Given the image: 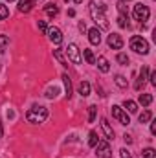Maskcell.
Returning <instances> with one entry per match:
<instances>
[{
  "label": "cell",
  "mask_w": 156,
  "mask_h": 158,
  "mask_svg": "<svg viewBox=\"0 0 156 158\" xmlns=\"http://www.w3.org/2000/svg\"><path fill=\"white\" fill-rule=\"evenodd\" d=\"M117 11H119V13H123V15H129V9H127L125 2H117Z\"/></svg>",
  "instance_id": "obj_32"
},
{
  "label": "cell",
  "mask_w": 156,
  "mask_h": 158,
  "mask_svg": "<svg viewBox=\"0 0 156 158\" xmlns=\"http://www.w3.org/2000/svg\"><path fill=\"white\" fill-rule=\"evenodd\" d=\"M79 30H81V31H84V30H86V26H84V22H79Z\"/></svg>",
  "instance_id": "obj_38"
},
{
  "label": "cell",
  "mask_w": 156,
  "mask_h": 158,
  "mask_svg": "<svg viewBox=\"0 0 156 158\" xmlns=\"http://www.w3.org/2000/svg\"><path fill=\"white\" fill-rule=\"evenodd\" d=\"M119 2H130V0H119Z\"/></svg>",
  "instance_id": "obj_41"
},
{
  "label": "cell",
  "mask_w": 156,
  "mask_h": 158,
  "mask_svg": "<svg viewBox=\"0 0 156 158\" xmlns=\"http://www.w3.org/2000/svg\"><path fill=\"white\" fill-rule=\"evenodd\" d=\"M97 142H99L97 132H96V131H90V134H88V145H90V147H96Z\"/></svg>",
  "instance_id": "obj_24"
},
{
  "label": "cell",
  "mask_w": 156,
  "mask_h": 158,
  "mask_svg": "<svg viewBox=\"0 0 156 158\" xmlns=\"http://www.w3.org/2000/svg\"><path fill=\"white\" fill-rule=\"evenodd\" d=\"M53 57L63 64V66H68V63H66V59L63 57V53H61V50H53Z\"/></svg>",
  "instance_id": "obj_26"
},
{
  "label": "cell",
  "mask_w": 156,
  "mask_h": 158,
  "mask_svg": "<svg viewBox=\"0 0 156 158\" xmlns=\"http://www.w3.org/2000/svg\"><path fill=\"white\" fill-rule=\"evenodd\" d=\"M9 2H13V0H9Z\"/></svg>",
  "instance_id": "obj_43"
},
{
  "label": "cell",
  "mask_w": 156,
  "mask_h": 158,
  "mask_svg": "<svg viewBox=\"0 0 156 158\" xmlns=\"http://www.w3.org/2000/svg\"><path fill=\"white\" fill-rule=\"evenodd\" d=\"M116 85L119 88H127V79L123 77V76H116Z\"/></svg>",
  "instance_id": "obj_31"
},
{
  "label": "cell",
  "mask_w": 156,
  "mask_h": 158,
  "mask_svg": "<svg viewBox=\"0 0 156 158\" xmlns=\"http://www.w3.org/2000/svg\"><path fill=\"white\" fill-rule=\"evenodd\" d=\"M39 30L42 33H46V30H48V26H46V22L44 20H39Z\"/></svg>",
  "instance_id": "obj_33"
},
{
  "label": "cell",
  "mask_w": 156,
  "mask_h": 158,
  "mask_svg": "<svg viewBox=\"0 0 156 158\" xmlns=\"http://www.w3.org/2000/svg\"><path fill=\"white\" fill-rule=\"evenodd\" d=\"M96 64H97V68H99L103 74H109V72H110V63L107 61V57H103V55L97 57V59H96Z\"/></svg>",
  "instance_id": "obj_12"
},
{
  "label": "cell",
  "mask_w": 156,
  "mask_h": 158,
  "mask_svg": "<svg viewBox=\"0 0 156 158\" xmlns=\"http://www.w3.org/2000/svg\"><path fill=\"white\" fill-rule=\"evenodd\" d=\"M123 107H125V110H127L129 114H136V112H138V103L132 101V99H125V101H123Z\"/></svg>",
  "instance_id": "obj_15"
},
{
  "label": "cell",
  "mask_w": 156,
  "mask_h": 158,
  "mask_svg": "<svg viewBox=\"0 0 156 158\" xmlns=\"http://www.w3.org/2000/svg\"><path fill=\"white\" fill-rule=\"evenodd\" d=\"M79 94H81L83 98L90 96V83H88V81H81V83H79Z\"/></svg>",
  "instance_id": "obj_18"
},
{
  "label": "cell",
  "mask_w": 156,
  "mask_h": 158,
  "mask_svg": "<svg viewBox=\"0 0 156 158\" xmlns=\"http://www.w3.org/2000/svg\"><path fill=\"white\" fill-rule=\"evenodd\" d=\"M130 50H134L136 53L147 55L149 53V42L143 39L142 35H134V37H130Z\"/></svg>",
  "instance_id": "obj_3"
},
{
  "label": "cell",
  "mask_w": 156,
  "mask_h": 158,
  "mask_svg": "<svg viewBox=\"0 0 156 158\" xmlns=\"http://www.w3.org/2000/svg\"><path fill=\"white\" fill-rule=\"evenodd\" d=\"M117 24H119L121 28H129V26H130V24H129V15L119 13V15H117Z\"/></svg>",
  "instance_id": "obj_23"
},
{
  "label": "cell",
  "mask_w": 156,
  "mask_h": 158,
  "mask_svg": "<svg viewBox=\"0 0 156 158\" xmlns=\"http://www.w3.org/2000/svg\"><path fill=\"white\" fill-rule=\"evenodd\" d=\"M4 136V129H2V121H0V138Z\"/></svg>",
  "instance_id": "obj_39"
},
{
  "label": "cell",
  "mask_w": 156,
  "mask_h": 158,
  "mask_svg": "<svg viewBox=\"0 0 156 158\" xmlns=\"http://www.w3.org/2000/svg\"><path fill=\"white\" fill-rule=\"evenodd\" d=\"M57 94H59V88H57V86H50V88L46 90V96H48L50 99H53V98H57Z\"/></svg>",
  "instance_id": "obj_28"
},
{
  "label": "cell",
  "mask_w": 156,
  "mask_h": 158,
  "mask_svg": "<svg viewBox=\"0 0 156 158\" xmlns=\"http://www.w3.org/2000/svg\"><path fill=\"white\" fill-rule=\"evenodd\" d=\"M123 140H125V142H127V143H130V142H132V138H130V136H129V134H125V136H123Z\"/></svg>",
  "instance_id": "obj_37"
},
{
  "label": "cell",
  "mask_w": 156,
  "mask_h": 158,
  "mask_svg": "<svg viewBox=\"0 0 156 158\" xmlns=\"http://www.w3.org/2000/svg\"><path fill=\"white\" fill-rule=\"evenodd\" d=\"M46 35H48V39L51 40L53 44H61V42H63V31H61L57 26H50V28L46 30Z\"/></svg>",
  "instance_id": "obj_8"
},
{
  "label": "cell",
  "mask_w": 156,
  "mask_h": 158,
  "mask_svg": "<svg viewBox=\"0 0 156 158\" xmlns=\"http://www.w3.org/2000/svg\"><path fill=\"white\" fill-rule=\"evenodd\" d=\"M64 2H68V0H64Z\"/></svg>",
  "instance_id": "obj_42"
},
{
  "label": "cell",
  "mask_w": 156,
  "mask_h": 158,
  "mask_svg": "<svg viewBox=\"0 0 156 158\" xmlns=\"http://www.w3.org/2000/svg\"><path fill=\"white\" fill-rule=\"evenodd\" d=\"M112 118H116L117 121H121V125H129V123H130L129 114H127L119 105H112Z\"/></svg>",
  "instance_id": "obj_7"
},
{
  "label": "cell",
  "mask_w": 156,
  "mask_h": 158,
  "mask_svg": "<svg viewBox=\"0 0 156 158\" xmlns=\"http://www.w3.org/2000/svg\"><path fill=\"white\" fill-rule=\"evenodd\" d=\"M7 17H9V9H7V6L0 4V20H4V19H7Z\"/></svg>",
  "instance_id": "obj_30"
},
{
  "label": "cell",
  "mask_w": 156,
  "mask_h": 158,
  "mask_svg": "<svg viewBox=\"0 0 156 158\" xmlns=\"http://www.w3.org/2000/svg\"><path fill=\"white\" fill-rule=\"evenodd\" d=\"M138 101L142 103V107H147V105H151V103H153V94H140Z\"/></svg>",
  "instance_id": "obj_19"
},
{
  "label": "cell",
  "mask_w": 156,
  "mask_h": 158,
  "mask_svg": "<svg viewBox=\"0 0 156 158\" xmlns=\"http://www.w3.org/2000/svg\"><path fill=\"white\" fill-rule=\"evenodd\" d=\"M151 119H153V112H151V110H143V112L138 116V121H140V123H147V121H151Z\"/></svg>",
  "instance_id": "obj_21"
},
{
  "label": "cell",
  "mask_w": 156,
  "mask_h": 158,
  "mask_svg": "<svg viewBox=\"0 0 156 158\" xmlns=\"http://www.w3.org/2000/svg\"><path fill=\"white\" fill-rule=\"evenodd\" d=\"M105 6L103 4H96V2H90L88 4V11H90V15H92V19H94V22L96 24H99L103 30H107L109 28V20H107V17H105Z\"/></svg>",
  "instance_id": "obj_1"
},
{
  "label": "cell",
  "mask_w": 156,
  "mask_h": 158,
  "mask_svg": "<svg viewBox=\"0 0 156 158\" xmlns=\"http://www.w3.org/2000/svg\"><path fill=\"white\" fill-rule=\"evenodd\" d=\"M33 0H18V11L20 13H30L33 9Z\"/></svg>",
  "instance_id": "obj_14"
},
{
  "label": "cell",
  "mask_w": 156,
  "mask_h": 158,
  "mask_svg": "<svg viewBox=\"0 0 156 158\" xmlns=\"http://www.w3.org/2000/svg\"><path fill=\"white\" fill-rule=\"evenodd\" d=\"M142 156L143 158H156V151L153 149V147H147V149L142 151Z\"/></svg>",
  "instance_id": "obj_27"
},
{
  "label": "cell",
  "mask_w": 156,
  "mask_h": 158,
  "mask_svg": "<svg viewBox=\"0 0 156 158\" xmlns=\"http://www.w3.org/2000/svg\"><path fill=\"white\" fill-rule=\"evenodd\" d=\"M74 2H76V4H81V2H83V0H74Z\"/></svg>",
  "instance_id": "obj_40"
},
{
  "label": "cell",
  "mask_w": 156,
  "mask_h": 158,
  "mask_svg": "<svg viewBox=\"0 0 156 158\" xmlns=\"http://www.w3.org/2000/svg\"><path fill=\"white\" fill-rule=\"evenodd\" d=\"M83 55H84V59H86L88 64H96V55H94L92 50H83Z\"/></svg>",
  "instance_id": "obj_20"
},
{
  "label": "cell",
  "mask_w": 156,
  "mask_h": 158,
  "mask_svg": "<svg viewBox=\"0 0 156 158\" xmlns=\"http://www.w3.org/2000/svg\"><path fill=\"white\" fill-rule=\"evenodd\" d=\"M149 17H151V9H149L145 4L140 2V4L134 6V19H136V20H140V22L143 24V22L149 20Z\"/></svg>",
  "instance_id": "obj_4"
},
{
  "label": "cell",
  "mask_w": 156,
  "mask_h": 158,
  "mask_svg": "<svg viewBox=\"0 0 156 158\" xmlns=\"http://www.w3.org/2000/svg\"><path fill=\"white\" fill-rule=\"evenodd\" d=\"M116 61L119 63V64H123V66H127V64H129V57H127V53H117Z\"/></svg>",
  "instance_id": "obj_29"
},
{
  "label": "cell",
  "mask_w": 156,
  "mask_h": 158,
  "mask_svg": "<svg viewBox=\"0 0 156 158\" xmlns=\"http://www.w3.org/2000/svg\"><path fill=\"white\" fill-rule=\"evenodd\" d=\"M96 149H97V153H96L97 158H112V149H110L109 140H99Z\"/></svg>",
  "instance_id": "obj_5"
},
{
  "label": "cell",
  "mask_w": 156,
  "mask_h": 158,
  "mask_svg": "<svg viewBox=\"0 0 156 158\" xmlns=\"http://www.w3.org/2000/svg\"><path fill=\"white\" fill-rule=\"evenodd\" d=\"M101 129H103V132H105V136H107V140H114V129L110 127V123H109V119H101Z\"/></svg>",
  "instance_id": "obj_13"
},
{
  "label": "cell",
  "mask_w": 156,
  "mask_h": 158,
  "mask_svg": "<svg viewBox=\"0 0 156 158\" xmlns=\"http://www.w3.org/2000/svg\"><path fill=\"white\" fill-rule=\"evenodd\" d=\"M63 83H64V90H66V98H72V81L68 77V74H63Z\"/></svg>",
  "instance_id": "obj_17"
},
{
  "label": "cell",
  "mask_w": 156,
  "mask_h": 158,
  "mask_svg": "<svg viewBox=\"0 0 156 158\" xmlns=\"http://www.w3.org/2000/svg\"><path fill=\"white\" fill-rule=\"evenodd\" d=\"M44 13H46L48 17H57L59 7H57L55 4H51V2H50V4H46V6H44Z\"/></svg>",
  "instance_id": "obj_16"
},
{
  "label": "cell",
  "mask_w": 156,
  "mask_h": 158,
  "mask_svg": "<svg viewBox=\"0 0 156 158\" xmlns=\"http://www.w3.org/2000/svg\"><path fill=\"white\" fill-rule=\"evenodd\" d=\"M149 81H151V85H154V86H156V72H151V76H149Z\"/></svg>",
  "instance_id": "obj_35"
},
{
  "label": "cell",
  "mask_w": 156,
  "mask_h": 158,
  "mask_svg": "<svg viewBox=\"0 0 156 158\" xmlns=\"http://www.w3.org/2000/svg\"><path fill=\"white\" fill-rule=\"evenodd\" d=\"M119 155H121V158H132V156H130V153H129L127 149H121V151H119Z\"/></svg>",
  "instance_id": "obj_34"
},
{
  "label": "cell",
  "mask_w": 156,
  "mask_h": 158,
  "mask_svg": "<svg viewBox=\"0 0 156 158\" xmlns=\"http://www.w3.org/2000/svg\"><path fill=\"white\" fill-rule=\"evenodd\" d=\"M88 40H90V44H99L101 42V31H99V28H90L88 30Z\"/></svg>",
  "instance_id": "obj_11"
},
{
  "label": "cell",
  "mask_w": 156,
  "mask_h": 158,
  "mask_svg": "<svg viewBox=\"0 0 156 158\" xmlns=\"http://www.w3.org/2000/svg\"><path fill=\"white\" fill-rule=\"evenodd\" d=\"M147 76H149V68L147 66H142V70H140V76H138V79H136V83H134V88L136 90H142L143 88V85L147 83Z\"/></svg>",
  "instance_id": "obj_10"
},
{
  "label": "cell",
  "mask_w": 156,
  "mask_h": 158,
  "mask_svg": "<svg viewBox=\"0 0 156 158\" xmlns=\"http://www.w3.org/2000/svg\"><path fill=\"white\" fill-rule=\"evenodd\" d=\"M7 44H9V37H7V35H0V55L6 52Z\"/></svg>",
  "instance_id": "obj_25"
},
{
  "label": "cell",
  "mask_w": 156,
  "mask_h": 158,
  "mask_svg": "<svg viewBox=\"0 0 156 158\" xmlns=\"http://www.w3.org/2000/svg\"><path fill=\"white\" fill-rule=\"evenodd\" d=\"M66 53H68V59L74 63V64H79L81 61H83V57H81V50H79L77 44H68V48H66Z\"/></svg>",
  "instance_id": "obj_6"
},
{
  "label": "cell",
  "mask_w": 156,
  "mask_h": 158,
  "mask_svg": "<svg viewBox=\"0 0 156 158\" xmlns=\"http://www.w3.org/2000/svg\"><path fill=\"white\" fill-rule=\"evenodd\" d=\"M151 134H156V121H151Z\"/></svg>",
  "instance_id": "obj_36"
},
{
  "label": "cell",
  "mask_w": 156,
  "mask_h": 158,
  "mask_svg": "<svg viewBox=\"0 0 156 158\" xmlns=\"http://www.w3.org/2000/svg\"><path fill=\"white\" fill-rule=\"evenodd\" d=\"M46 118H48V109L42 105H33L26 112V119L30 123H42V121H46Z\"/></svg>",
  "instance_id": "obj_2"
},
{
  "label": "cell",
  "mask_w": 156,
  "mask_h": 158,
  "mask_svg": "<svg viewBox=\"0 0 156 158\" xmlns=\"http://www.w3.org/2000/svg\"><path fill=\"white\" fill-rule=\"evenodd\" d=\"M96 116H97V107L96 105H90L88 107V123H94L96 121Z\"/></svg>",
  "instance_id": "obj_22"
},
{
  "label": "cell",
  "mask_w": 156,
  "mask_h": 158,
  "mask_svg": "<svg viewBox=\"0 0 156 158\" xmlns=\"http://www.w3.org/2000/svg\"><path fill=\"white\" fill-rule=\"evenodd\" d=\"M107 44H109L112 50H121L125 42H123V39H121V35H117V33H110L109 39H107Z\"/></svg>",
  "instance_id": "obj_9"
}]
</instances>
